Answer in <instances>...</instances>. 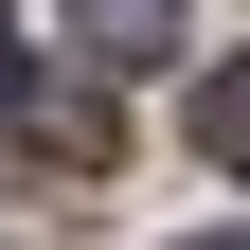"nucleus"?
Wrapping results in <instances>:
<instances>
[{"label":"nucleus","mask_w":250,"mask_h":250,"mask_svg":"<svg viewBox=\"0 0 250 250\" xmlns=\"http://www.w3.org/2000/svg\"><path fill=\"white\" fill-rule=\"evenodd\" d=\"M0 125H18V143H36V161H107V107H89V89H36V72H18V107H0Z\"/></svg>","instance_id":"obj_2"},{"label":"nucleus","mask_w":250,"mask_h":250,"mask_svg":"<svg viewBox=\"0 0 250 250\" xmlns=\"http://www.w3.org/2000/svg\"><path fill=\"white\" fill-rule=\"evenodd\" d=\"M197 250H250V232H197Z\"/></svg>","instance_id":"obj_5"},{"label":"nucleus","mask_w":250,"mask_h":250,"mask_svg":"<svg viewBox=\"0 0 250 250\" xmlns=\"http://www.w3.org/2000/svg\"><path fill=\"white\" fill-rule=\"evenodd\" d=\"M0 107H18V36H0Z\"/></svg>","instance_id":"obj_4"},{"label":"nucleus","mask_w":250,"mask_h":250,"mask_svg":"<svg viewBox=\"0 0 250 250\" xmlns=\"http://www.w3.org/2000/svg\"><path fill=\"white\" fill-rule=\"evenodd\" d=\"M197 161L250 179V54H214V72H197Z\"/></svg>","instance_id":"obj_3"},{"label":"nucleus","mask_w":250,"mask_h":250,"mask_svg":"<svg viewBox=\"0 0 250 250\" xmlns=\"http://www.w3.org/2000/svg\"><path fill=\"white\" fill-rule=\"evenodd\" d=\"M54 18H72L89 72H161V54H179V0H54Z\"/></svg>","instance_id":"obj_1"}]
</instances>
